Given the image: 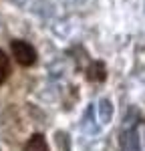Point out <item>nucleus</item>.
<instances>
[{
  "instance_id": "obj_1",
  "label": "nucleus",
  "mask_w": 145,
  "mask_h": 151,
  "mask_svg": "<svg viewBox=\"0 0 145 151\" xmlns=\"http://www.w3.org/2000/svg\"><path fill=\"white\" fill-rule=\"evenodd\" d=\"M12 55L22 67H32L36 63V50L26 40H12Z\"/></svg>"
},
{
  "instance_id": "obj_2",
  "label": "nucleus",
  "mask_w": 145,
  "mask_h": 151,
  "mask_svg": "<svg viewBox=\"0 0 145 151\" xmlns=\"http://www.w3.org/2000/svg\"><path fill=\"white\" fill-rule=\"evenodd\" d=\"M10 70H12L10 58L6 57V52H4V50H0V85H2V83H6V79L10 77Z\"/></svg>"
},
{
  "instance_id": "obj_3",
  "label": "nucleus",
  "mask_w": 145,
  "mask_h": 151,
  "mask_svg": "<svg viewBox=\"0 0 145 151\" xmlns=\"http://www.w3.org/2000/svg\"><path fill=\"white\" fill-rule=\"evenodd\" d=\"M24 151H48V149H47V143L42 139V135H36V137L30 139V143L26 145Z\"/></svg>"
},
{
  "instance_id": "obj_4",
  "label": "nucleus",
  "mask_w": 145,
  "mask_h": 151,
  "mask_svg": "<svg viewBox=\"0 0 145 151\" xmlns=\"http://www.w3.org/2000/svg\"><path fill=\"white\" fill-rule=\"evenodd\" d=\"M71 2H79V0H71Z\"/></svg>"
}]
</instances>
